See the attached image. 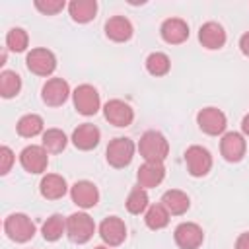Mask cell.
<instances>
[{
  "label": "cell",
  "instance_id": "6da1fadb",
  "mask_svg": "<svg viewBox=\"0 0 249 249\" xmlns=\"http://www.w3.org/2000/svg\"><path fill=\"white\" fill-rule=\"evenodd\" d=\"M138 152L146 161H160L163 163V160L169 154V144L165 140V136L158 130H146L140 136L138 142Z\"/></svg>",
  "mask_w": 249,
  "mask_h": 249
},
{
  "label": "cell",
  "instance_id": "7a4b0ae2",
  "mask_svg": "<svg viewBox=\"0 0 249 249\" xmlns=\"http://www.w3.org/2000/svg\"><path fill=\"white\" fill-rule=\"evenodd\" d=\"M95 233V224L86 212H74L66 218V235L72 243H88Z\"/></svg>",
  "mask_w": 249,
  "mask_h": 249
},
{
  "label": "cell",
  "instance_id": "3957f363",
  "mask_svg": "<svg viewBox=\"0 0 249 249\" xmlns=\"http://www.w3.org/2000/svg\"><path fill=\"white\" fill-rule=\"evenodd\" d=\"M4 231L12 241L25 243L35 235V224L31 222V218L27 214L16 212L4 220Z\"/></svg>",
  "mask_w": 249,
  "mask_h": 249
},
{
  "label": "cell",
  "instance_id": "277c9868",
  "mask_svg": "<svg viewBox=\"0 0 249 249\" xmlns=\"http://www.w3.org/2000/svg\"><path fill=\"white\" fill-rule=\"evenodd\" d=\"M132 156H134V142L130 138H124V136L111 140L107 150H105L107 163L111 167H117V169L126 167L132 161Z\"/></svg>",
  "mask_w": 249,
  "mask_h": 249
},
{
  "label": "cell",
  "instance_id": "5b68a950",
  "mask_svg": "<svg viewBox=\"0 0 249 249\" xmlns=\"http://www.w3.org/2000/svg\"><path fill=\"white\" fill-rule=\"evenodd\" d=\"M72 99H74V107L80 115H86V117H91L99 111V105H101V99H99V93L93 86L89 84H82L74 89L72 93Z\"/></svg>",
  "mask_w": 249,
  "mask_h": 249
},
{
  "label": "cell",
  "instance_id": "8992f818",
  "mask_svg": "<svg viewBox=\"0 0 249 249\" xmlns=\"http://www.w3.org/2000/svg\"><path fill=\"white\" fill-rule=\"evenodd\" d=\"M25 64L29 68V72L37 74V76H51L56 68V56L53 51L49 49H31L27 53Z\"/></svg>",
  "mask_w": 249,
  "mask_h": 249
},
{
  "label": "cell",
  "instance_id": "52a82bcc",
  "mask_svg": "<svg viewBox=\"0 0 249 249\" xmlns=\"http://www.w3.org/2000/svg\"><path fill=\"white\" fill-rule=\"evenodd\" d=\"M185 163L193 177H204L212 169V156L202 146H189L185 152Z\"/></svg>",
  "mask_w": 249,
  "mask_h": 249
},
{
  "label": "cell",
  "instance_id": "ba28073f",
  "mask_svg": "<svg viewBox=\"0 0 249 249\" xmlns=\"http://www.w3.org/2000/svg\"><path fill=\"white\" fill-rule=\"evenodd\" d=\"M196 123H198V128L210 136H218L226 130L228 126V119L226 115L218 109V107H204L198 111L196 115Z\"/></svg>",
  "mask_w": 249,
  "mask_h": 249
},
{
  "label": "cell",
  "instance_id": "9c48e42d",
  "mask_svg": "<svg viewBox=\"0 0 249 249\" xmlns=\"http://www.w3.org/2000/svg\"><path fill=\"white\" fill-rule=\"evenodd\" d=\"M245 150H247V144H245L243 134L239 132H226L220 140V154L230 163L241 161L245 156Z\"/></svg>",
  "mask_w": 249,
  "mask_h": 249
},
{
  "label": "cell",
  "instance_id": "30bf717a",
  "mask_svg": "<svg viewBox=\"0 0 249 249\" xmlns=\"http://www.w3.org/2000/svg\"><path fill=\"white\" fill-rule=\"evenodd\" d=\"M70 95V86L66 80L62 78H51L45 82L43 89H41V97L49 107H60L66 103Z\"/></svg>",
  "mask_w": 249,
  "mask_h": 249
},
{
  "label": "cell",
  "instance_id": "8fae6325",
  "mask_svg": "<svg viewBox=\"0 0 249 249\" xmlns=\"http://www.w3.org/2000/svg\"><path fill=\"white\" fill-rule=\"evenodd\" d=\"M49 152L43 146H25L19 154V163L27 173H43L49 163Z\"/></svg>",
  "mask_w": 249,
  "mask_h": 249
},
{
  "label": "cell",
  "instance_id": "7c38bea8",
  "mask_svg": "<svg viewBox=\"0 0 249 249\" xmlns=\"http://www.w3.org/2000/svg\"><path fill=\"white\" fill-rule=\"evenodd\" d=\"M173 237H175V243L181 249H198L202 239H204V233H202V228L198 224L183 222V224H179L175 228Z\"/></svg>",
  "mask_w": 249,
  "mask_h": 249
},
{
  "label": "cell",
  "instance_id": "4fadbf2b",
  "mask_svg": "<svg viewBox=\"0 0 249 249\" xmlns=\"http://www.w3.org/2000/svg\"><path fill=\"white\" fill-rule=\"evenodd\" d=\"M103 115L115 126H128L134 121L132 107L123 99H109L103 107Z\"/></svg>",
  "mask_w": 249,
  "mask_h": 249
},
{
  "label": "cell",
  "instance_id": "5bb4252c",
  "mask_svg": "<svg viewBox=\"0 0 249 249\" xmlns=\"http://www.w3.org/2000/svg\"><path fill=\"white\" fill-rule=\"evenodd\" d=\"M99 235L109 247H117L126 239V226L121 218L109 216L99 224Z\"/></svg>",
  "mask_w": 249,
  "mask_h": 249
},
{
  "label": "cell",
  "instance_id": "9a60e30c",
  "mask_svg": "<svg viewBox=\"0 0 249 249\" xmlns=\"http://www.w3.org/2000/svg\"><path fill=\"white\" fill-rule=\"evenodd\" d=\"M70 196L80 208H93L99 202V191L91 181H76L70 189Z\"/></svg>",
  "mask_w": 249,
  "mask_h": 249
},
{
  "label": "cell",
  "instance_id": "2e32d148",
  "mask_svg": "<svg viewBox=\"0 0 249 249\" xmlns=\"http://www.w3.org/2000/svg\"><path fill=\"white\" fill-rule=\"evenodd\" d=\"M160 33H161V39L169 45H181L189 39V25L185 19L181 18H169L161 23L160 27Z\"/></svg>",
  "mask_w": 249,
  "mask_h": 249
},
{
  "label": "cell",
  "instance_id": "e0dca14e",
  "mask_svg": "<svg viewBox=\"0 0 249 249\" xmlns=\"http://www.w3.org/2000/svg\"><path fill=\"white\" fill-rule=\"evenodd\" d=\"M198 41L210 51L222 49L226 45V31L218 21H206L198 29Z\"/></svg>",
  "mask_w": 249,
  "mask_h": 249
},
{
  "label": "cell",
  "instance_id": "ac0fdd59",
  "mask_svg": "<svg viewBox=\"0 0 249 249\" xmlns=\"http://www.w3.org/2000/svg\"><path fill=\"white\" fill-rule=\"evenodd\" d=\"M99 138H101V132L95 124L91 123H82L78 124V128H74L72 132V144L78 148V150H93L97 144H99Z\"/></svg>",
  "mask_w": 249,
  "mask_h": 249
},
{
  "label": "cell",
  "instance_id": "d6986e66",
  "mask_svg": "<svg viewBox=\"0 0 249 249\" xmlns=\"http://www.w3.org/2000/svg\"><path fill=\"white\" fill-rule=\"evenodd\" d=\"M165 177V167L163 163L160 161H144L140 167H138V173H136V179H138V185L142 189H152V187H158Z\"/></svg>",
  "mask_w": 249,
  "mask_h": 249
},
{
  "label": "cell",
  "instance_id": "ffe728a7",
  "mask_svg": "<svg viewBox=\"0 0 249 249\" xmlns=\"http://www.w3.org/2000/svg\"><path fill=\"white\" fill-rule=\"evenodd\" d=\"M132 23L124 16H113L105 23V35L115 43H124L132 37Z\"/></svg>",
  "mask_w": 249,
  "mask_h": 249
},
{
  "label": "cell",
  "instance_id": "44dd1931",
  "mask_svg": "<svg viewBox=\"0 0 249 249\" xmlns=\"http://www.w3.org/2000/svg\"><path fill=\"white\" fill-rule=\"evenodd\" d=\"M39 191L45 198L49 200H56V198H62L68 191V185H66V179L62 175H56V173H47L41 183H39Z\"/></svg>",
  "mask_w": 249,
  "mask_h": 249
},
{
  "label": "cell",
  "instance_id": "7402d4cb",
  "mask_svg": "<svg viewBox=\"0 0 249 249\" xmlns=\"http://www.w3.org/2000/svg\"><path fill=\"white\" fill-rule=\"evenodd\" d=\"M161 204L167 208L169 214L173 216H181L189 210L191 206V200L187 196V193L179 191V189H171V191H165L163 196H161Z\"/></svg>",
  "mask_w": 249,
  "mask_h": 249
},
{
  "label": "cell",
  "instance_id": "603a6c76",
  "mask_svg": "<svg viewBox=\"0 0 249 249\" xmlns=\"http://www.w3.org/2000/svg\"><path fill=\"white\" fill-rule=\"evenodd\" d=\"M68 12L76 23H88L97 14V2L95 0H72L68 4Z\"/></svg>",
  "mask_w": 249,
  "mask_h": 249
},
{
  "label": "cell",
  "instance_id": "cb8c5ba5",
  "mask_svg": "<svg viewBox=\"0 0 249 249\" xmlns=\"http://www.w3.org/2000/svg\"><path fill=\"white\" fill-rule=\"evenodd\" d=\"M43 128H45V123H43V119H41L39 115H35V113L23 115V117L18 121V124H16L18 134L23 136V138H33V136L45 132Z\"/></svg>",
  "mask_w": 249,
  "mask_h": 249
},
{
  "label": "cell",
  "instance_id": "d4e9b609",
  "mask_svg": "<svg viewBox=\"0 0 249 249\" xmlns=\"http://www.w3.org/2000/svg\"><path fill=\"white\" fill-rule=\"evenodd\" d=\"M66 144H68V138H66V134H64L60 128H49V130L43 132V142H41V146H43L49 154H58V152H62V150L66 148Z\"/></svg>",
  "mask_w": 249,
  "mask_h": 249
},
{
  "label": "cell",
  "instance_id": "484cf974",
  "mask_svg": "<svg viewBox=\"0 0 249 249\" xmlns=\"http://www.w3.org/2000/svg\"><path fill=\"white\" fill-rule=\"evenodd\" d=\"M144 222H146V226L150 230H161V228H165L169 224V212L161 202L160 204H152L144 214Z\"/></svg>",
  "mask_w": 249,
  "mask_h": 249
},
{
  "label": "cell",
  "instance_id": "4316f807",
  "mask_svg": "<svg viewBox=\"0 0 249 249\" xmlns=\"http://www.w3.org/2000/svg\"><path fill=\"white\" fill-rule=\"evenodd\" d=\"M21 89V78L19 74H16L14 70H4L0 74V95L4 99L16 97Z\"/></svg>",
  "mask_w": 249,
  "mask_h": 249
},
{
  "label": "cell",
  "instance_id": "83f0119b",
  "mask_svg": "<svg viewBox=\"0 0 249 249\" xmlns=\"http://www.w3.org/2000/svg\"><path fill=\"white\" fill-rule=\"evenodd\" d=\"M62 233H66V220L60 214L49 216L47 222L43 224V237L47 241H56L62 237Z\"/></svg>",
  "mask_w": 249,
  "mask_h": 249
},
{
  "label": "cell",
  "instance_id": "f1b7e54d",
  "mask_svg": "<svg viewBox=\"0 0 249 249\" xmlns=\"http://www.w3.org/2000/svg\"><path fill=\"white\" fill-rule=\"evenodd\" d=\"M124 204H126V210L130 214H142L144 210H148V193H146V189H142L140 185L134 187L128 193Z\"/></svg>",
  "mask_w": 249,
  "mask_h": 249
},
{
  "label": "cell",
  "instance_id": "f546056e",
  "mask_svg": "<svg viewBox=\"0 0 249 249\" xmlns=\"http://www.w3.org/2000/svg\"><path fill=\"white\" fill-rule=\"evenodd\" d=\"M171 68V60L165 53H152L146 58V70L152 76H165Z\"/></svg>",
  "mask_w": 249,
  "mask_h": 249
},
{
  "label": "cell",
  "instance_id": "4dcf8cb0",
  "mask_svg": "<svg viewBox=\"0 0 249 249\" xmlns=\"http://www.w3.org/2000/svg\"><path fill=\"white\" fill-rule=\"evenodd\" d=\"M27 43H29V37L21 27H12L6 35V47L14 53H23L27 49Z\"/></svg>",
  "mask_w": 249,
  "mask_h": 249
},
{
  "label": "cell",
  "instance_id": "1f68e13d",
  "mask_svg": "<svg viewBox=\"0 0 249 249\" xmlns=\"http://www.w3.org/2000/svg\"><path fill=\"white\" fill-rule=\"evenodd\" d=\"M64 0H35V8L45 16H54L64 10Z\"/></svg>",
  "mask_w": 249,
  "mask_h": 249
},
{
  "label": "cell",
  "instance_id": "d6a6232c",
  "mask_svg": "<svg viewBox=\"0 0 249 249\" xmlns=\"http://www.w3.org/2000/svg\"><path fill=\"white\" fill-rule=\"evenodd\" d=\"M14 160H16V158H14V152H12L8 146H2V148H0V173H2V175H6V173L10 171Z\"/></svg>",
  "mask_w": 249,
  "mask_h": 249
},
{
  "label": "cell",
  "instance_id": "836d02e7",
  "mask_svg": "<svg viewBox=\"0 0 249 249\" xmlns=\"http://www.w3.org/2000/svg\"><path fill=\"white\" fill-rule=\"evenodd\" d=\"M235 249H249V231L241 233V235L235 239Z\"/></svg>",
  "mask_w": 249,
  "mask_h": 249
},
{
  "label": "cell",
  "instance_id": "e575fe53",
  "mask_svg": "<svg viewBox=\"0 0 249 249\" xmlns=\"http://www.w3.org/2000/svg\"><path fill=\"white\" fill-rule=\"evenodd\" d=\"M239 49H241V53H243L245 56H249V31L241 35V39H239Z\"/></svg>",
  "mask_w": 249,
  "mask_h": 249
},
{
  "label": "cell",
  "instance_id": "d590c367",
  "mask_svg": "<svg viewBox=\"0 0 249 249\" xmlns=\"http://www.w3.org/2000/svg\"><path fill=\"white\" fill-rule=\"evenodd\" d=\"M241 130H243V134L245 136H249V113L243 117V121H241Z\"/></svg>",
  "mask_w": 249,
  "mask_h": 249
},
{
  "label": "cell",
  "instance_id": "8d00e7d4",
  "mask_svg": "<svg viewBox=\"0 0 249 249\" xmlns=\"http://www.w3.org/2000/svg\"><path fill=\"white\" fill-rule=\"evenodd\" d=\"M93 249H109V247H105V245H97V247H93Z\"/></svg>",
  "mask_w": 249,
  "mask_h": 249
}]
</instances>
